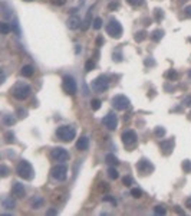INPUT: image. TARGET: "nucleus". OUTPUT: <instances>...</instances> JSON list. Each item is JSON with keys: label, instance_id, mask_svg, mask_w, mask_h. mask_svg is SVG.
I'll use <instances>...</instances> for the list:
<instances>
[{"label": "nucleus", "instance_id": "3c124183", "mask_svg": "<svg viewBox=\"0 0 191 216\" xmlns=\"http://www.w3.org/2000/svg\"><path fill=\"white\" fill-rule=\"evenodd\" d=\"M116 7H118L116 3H111V5H109V9H116Z\"/></svg>", "mask_w": 191, "mask_h": 216}, {"label": "nucleus", "instance_id": "79ce46f5", "mask_svg": "<svg viewBox=\"0 0 191 216\" xmlns=\"http://www.w3.org/2000/svg\"><path fill=\"white\" fill-rule=\"evenodd\" d=\"M104 200H105V202H111L112 205H116V200L114 199V197H111V196H104Z\"/></svg>", "mask_w": 191, "mask_h": 216}, {"label": "nucleus", "instance_id": "9b49d317", "mask_svg": "<svg viewBox=\"0 0 191 216\" xmlns=\"http://www.w3.org/2000/svg\"><path fill=\"white\" fill-rule=\"evenodd\" d=\"M50 156H52V159L55 161H66L69 159V153H68L63 147H56V148L52 150Z\"/></svg>", "mask_w": 191, "mask_h": 216}, {"label": "nucleus", "instance_id": "a878e982", "mask_svg": "<svg viewBox=\"0 0 191 216\" xmlns=\"http://www.w3.org/2000/svg\"><path fill=\"white\" fill-rule=\"evenodd\" d=\"M145 38H147V33L144 32V30H141V32H136V33H135V40H136V42H142Z\"/></svg>", "mask_w": 191, "mask_h": 216}, {"label": "nucleus", "instance_id": "c85d7f7f", "mask_svg": "<svg viewBox=\"0 0 191 216\" xmlns=\"http://www.w3.org/2000/svg\"><path fill=\"white\" fill-rule=\"evenodd\" d=\"M5 137H6V143H13L15 141V134L12 131H7L5 134Z\"/></svg>", "mask_w": 191, "mask_h": 216}, {"label": "nucleus", "instance_id": "6ab92c4d", "mask_svg": "<svg viewBox=\"0 0 191 216\" xmlns=\"http://www.w3.org/2000/svg\"><path fill=\"white\" fill-rule=\"evenodd\" d=\"M2 205H3L5 209H13V207L16 206V202H15V199H12V197H5L3 202H2Z\"/></svg>", "mask_w": 191, "mask_h": 216}, {"label": "nucleus", "instance_id": "864d4df0", "mask_svg": "<svg viewBox=\"0 0 191 216\" xmlns=\"http://www.w3.org/2000/svg\"><path fill=\"white\" fill-rule=\"evenodd\" d=\"M25 2H32V0H25Z\"/></svg>", "mask_w": 191, "mask_h": 216}, {"label": "nucleus", "instance_id": "603ef678", "mask_svg": "<svg viewBox=\"0 0 191 216\" xmlns=\"http://www.w3.org/2000/svg\"><path fill=\"white\" fill-rule=\"evenodd\" d=\"M188 76H190V78H191V69H190V72H188Z\"/></svg>", "mask_w": 191, "mask_h": 216}, {"label": "nucleus", "instance_id": "7c9ffc66", "mask_svg": "<svg viewBox=\"0 0 191 216\" xmlns=\"http://www.w3.org/2000/svg\"><path fill=\"white\" fill-rule=\"evenodd\" d=\"M94 68H95V62H94L92 59H89V60H88V62L85 64V69L89 72V71H92Z\"/></svg>", "mask_w": 191, "mask_h": 216}, {"label": "nucleus", "instance_id": "c756f323", "mask_svg": "<svg viewBox=\"0 0 191 216\" xmlns=\"http://www.w3.org/2000/svg\"><path fill=\"white\" fill-rule=\"evenodd\" d=\"M154 213H155V215H165L167 211L162 206H155L154 207Z\"/></svg>", "mask_w": 191, "mask_h": 216}, {"label": "nucleus", "instance_id": "c03bdc74", "mask_svg": "<svg viewBox=\"0 0 191 216\" xmlns=\"http://www.w3.org/2000/svg\"><path fill=\"white\" fill-rule=\"evenodd\" d=\"M184 12H186V15L188 16V17H191V6H187L186 9H184Z\"/></svg>", "mask_w": 191, "mask_h": 216}, {"label": "nucleus", "instance_id": "f03ea898", "mask_svg": "<svg viewBox=\"0 0 191 216\" xmlns=\"http://www.w3.org/2000/svg\"><path fill=\"white\" fill-rule=\"evenodd\" d=\"M16 173L19 174V177L25 179V180H32V179H33V174H35L32 164L26 160H22L19 164H17V167H16Z\"/></svg>", "mask_w": 191, "mask_h": 216}, {"label": "nucleus", "instance_id": "72a5a7b5", "mask_svg": "<svg viewBox=\"0 0 191 216\" xmlns=\"http://www.w3.org/2000/svg\"><path fill=\"white\" fill-rule=\"evenodd\" d=\"M165 134V128H162V127H157L155 128V136L157 137H162Z\"/></svg>", "mask_w": 191, "mask_h": 216}, {"label": "nucleus", "instance_id": "393cba45", "mask_svg": "<svg viewBox=\"0 0 191 216\" xmlns=\"http://www.w3.org/2000/svg\"><path fill=\"white\" fill-rule=\"evenodd\" d=\"M181 167H182L184 173H191V161L190 160H184L182 164H181Z\"/></svg>", "mask_w": 191, "mask_h": 216}, {"label": "nucleus", "instance_id": "a18cd8bd", "mask_svg": "<svg viewBox=\"0 0 191 216\" xmlns=\"http://www.w3.org/2000/svg\"><path fill=\"white\" fill-rule=\"evenodd\" d=\"M155 15H157V19H158V20L162 19V16H164V15H162V12H161V10H158V9L155 10Z\"/></svg>", "mask_w": 191, "mask_h": 216}, {"label": "nucleus", "instance_id": "9d476101", "mask_svg": "<svg viewBox=\"0 0 191 216\" xmlns=\"http://www.w3.org/2000/svg\"><path fill=\"white\" fill-rule=\"evenodd\" d=\"M122 143L126 147H134L136 144V134L134 130H126L122 133Z\"/></svg>", "mask_w": 191, "mask_h": 216}, {"label": "nucleus", "instance_id": "f8f14e48", "mask_svg": "<svg viewBox=\"0 0 191 216\" xmlns=\"http://www.w3.org/2000/svg\"><path fill=\"white\" fill-rule=\"evenodd\" d=\"M102 124H104L108 130H115L116 127H118V118H116L115 114L109 112V114H106V115L102 118Z\"/></svg>", "mask_w": 191, "mask_h": 216}, {"label": "nucleus", "instance_id": "58836bf2", "mask_svg": "<svg viewBox=\"0 0 191 216\" xmlns=\"http://www.w3.org/2000/svg\"><path fill=\"white\" fill-rule=\"evenodd\" d=\"M52 2V5H55V6H63L66 3V0H50Z\"/></svg>", "mask_w": 191, "mask_h": 216}, {"label": "nucleus", "instance_id": "49530a36", "mask_svg": "<svg viewBox=\"0 0 191 216\" xmlns=\"http://www.w3.org/2000/svg\"><path fill=\"white\" fill-rule=\"evenodd\" d=\"M186 207H188V209L191 211V196L187 197V200H186Z\"/></svg>", "mask_w": 191, "mask_h": 216}, {"label": "nucleus", "instance_id": "473e14b6", "mask_svg": "<svg viewBox=\"0 0 191 216\" xmlns=\"http://www.w3.org/2000/svg\"><path fill=\"white\" fill-rule=\"evenodd\" d=\"M90 12H92V10L88 12V15H86V17H85V22H83V26H82L83 29H88V26H89V23H90Z\"/></svg>", "mask_w": 191, "mask_h": 216}, {"label": "nucleus", "instance_id": "37998d69", "mask_svg": "<svg viewBox=\"0 0 191 216\" xmlns=\"http://www.w3.org/2000/svg\"><path fill=\"white\" fill-rule=\"evenodd\" d=\"M184 105L191 107V97H187V98H184Z\"/></svg>", "mask_w": 191, "mask_h": 216}, {"label": "nucleus", "instance_id": "a211bd4d", "mask_svg": "<svg viewBox=\"0 0 191 216\" xmlns=\"http://www.w3.org/2000/svg\"><path fill=\"white\" fill-rule=\"evenodd\" d=\"M43 197H40V196H35L32 200H30V206L33 207V209H40V207L43 206Z\"/></svg>", "mask_w": 191, "mask_h": 216}, {"label": "nucleus", "instance_id": "dca6fc26", "mask_svg": "<svg viewBox=\"0 0 191 216\" xmlns=\"http://www.w3.org/2000/svg\"><path fill=\"white\" fill-rule=\"evenodd\" d=\"M66 25H68V27H69V29H78V27L80 26V19L78 17V16H72V17H69V19H68Z\"/></svg>", "mask_w": 191, "mask_h": 216}, {"label": "nucleus", "instance_id": "4be33fe9", "mask_svg": "<svg viewBox=\"0 0 191 216\" xmlns=\"http://www.w3.org/2000/svg\"><path fill=\"white\" fill-rule=\"evenodd\" d=\"M108 176H109V179H112V180H116V179L119 177V173H118V170H116L114 166H111L109 169H108Z\"/></svg>", "mask_w": 191, "mask_h": 216}, {"label": "nucleus", "instance_id": "4468645a", "mask_svg": "<svg viewBox=\"0 0 191 216\" xmlns=\"http://www.w3.org/2000/svg\"><path fill=\"white\" fill-rule=\"evenodd\" d=\"M12 193H13V196H16V197H25L26 196L25 186H23L22 183H15L13 187H12Z\"/></svg>", "mask_w": 191, "mask_h": 216}, {"label": "nucleus", "instance_id": "bb28decb", "mask_svg": "<svg viewBox=\"0 0 191 216\" xmlns=\"http://www.w3.org/2000/svg\"><path fill=\"white\" fill-rule=\"evenodd\" d=\"M90 108H92L94 111L99 110L101 108V100H92L90 101Z\"/></svg>", "mask_w": 191, "mask_h": 216}, {"label": "nucleus", "instance_id": "7ed1b4c3", "mask_svg": "<svg viewBox=\"0 0 191 216\" xmlns=\"http://www.w3.org/2000/svg\"><path fill=\"white\" fill-rule=\"evenodd\" d=\"M12 92H13V97H15L16 100L23 101V100H26V98L30 95L32 90H30V86L27 85V84L20 82V84L15 85V88H13V91H12Z\"/></svg>", "mask_w": 191, "mask_h": 216}, {"label": "nucleus", "instance_id": "f704fd0d", "mask_svg": "<svg viewBox=\"0 0 191 216\" xmlns=\"http://www.w3.org/2000/svg\"><path fill=\"white\" fill-rule=\"evenodd\" d=\"M177 76H178V74H177L175 71H168L167 72V78L168 79H177Z\"/></svg>", "mask_w": 191, "mask_h": 216}, {"label": "nucleus", "instance_id": "423d86ee", "mask_svg": "<svg viewBox=\"0 0 191 216\" xmlns=\"http://www.w3.org/2000/svg\"><path fill=\"white\" fill-rule=\"evenodd\" d=\"M62 86H63V91H65L66 94H70V95L76 94V91H78L76 81L73 79V76H70V75H65V76H63Z\"/></svg>", "mask_w": 191, "mask_h": 216}, {"label": "nucleus", "instance_id": "2f4dec72", "mask_svg": "<svg viewBox=\"0 0 191 216\" xmlns=\"http://www.w3.org/2000/svg\"><path fill=\"white\" fill-rule=\"evenodd\" d=\"M101 27H102V19H101V17H96L95 20H94V29H101Z\"/></svg>", "mask_w": 191, "mask_h": 216}, {"label": "nucleus", "instance_id": "6e6552de", "mask_svg": "<svg viewBox=\"0 0 191 216\" xmlns=\"http://www.w3.org/2000/svg\"><path fill=\"white\" fill-rule=\"evenodd\" d=\"M50 176L58 181H63L68 176V167L65 164H58L50 170Z\"/></svg>", "mask_w": 191, "mask_h": 216}, {"label": "nucleus", "instance_id": "1a4fd4ad", "mask_svg": "<svg viewBox=\"0 0 191 216\" xmlns=\"http://www.w3.org/2000/svg\"><path fill=\"white\" fill-rule=\"evenodd\" d=\"M112 107L118 111H124L129 107V100L125 95H115L112 98Z\"/></svg>", "mask_w": 191, "mask_h": 216}, {"label": "nucleus", "instance_id": "8fccbe9b", "mask_svg": "<svg viewBox=\"0 0 191 216\" xmlns=\"http://www.w3.org/2000/svg\"><path fill=\"white\" fill-rule=\"evenodd\" d=\"M46 213H48V215H55V213H56V209H49V211L46 212Z\"/></svg>", "mask_w": 191, "mask_h": 216}, {"label": "nucleus", "instance_id": "2eb2a0df", "mask_svg": "<svg viewBox=\"0 0 191 216\" xmlns=\"http://www.w3.org/2000/svg\"><path fill=\"white\" fill-rule=\"evenodd\" d=\"M76 148L80 151H86L89 148V138L88 137H80L79 140L76 141Z\"/></svg>", "mask_w": 191, "mask_h": 216}, {"label": "nucleus", "instance_id": "20e7f679", "mask_svg": "<svg viewBox=\"0 0 191 216\" xmlns=\"http://www.w3.org/2000/svg\"><path fill=\"white\" fill-rule=\"evenodd\" d=\"M108 86H109V78L106 75H99L90 84V88L95 92H104V91L108 90Z\"/></svg>", "mask_w": 191, "mask_h": 216}, {"label": "nucleus", "instance_id": "09e8293b", "mask_svg": "<svg viewBox=\"0 0 191 216\" xmlns=\"http://www.w3.org/2000/svg\"><path fill=\"white\" fill-rule=\"evenodd\" d=\"M101 185H102V186H101V189H102V190H108V189H109L106 183H101Z\"/></svg>", "mask_w": 191, "mask_h": 216}, {"label": "nucleus", "instance_id": "a19ab883", "mask_svg": "<svg viewBox=\"0 0 191 216\" xmlns=\"http://www.w3.org/2000/svg\"><path fill=\"white\" fill-rule=\"evenodd\" d=\"M17 114H19L20 118H23V117L27 115V111H26V110H22V108H19V110H17Z\"/></svg>", "mask_w": 191, "mask_h": 216}, {"label": "nucleus", "instance_id": "ddd939ff", "mask_svg": "<svg viewBox=\"0 0 191 216\" xmlns=\"http://www.w3.org/2000/svg\"><path fill=\"white\" fill-rule=\"evenodd\" d=\"M160 148L161 151L165 154V156H168V154H171L172 153V148H174V140H164L160 143Z\"/></svg>", "mask_w": 191, "mask_h": 216}, {"label": "nucleus", "instance_id": "e433bc0d", "mask_svg": "<svg viewBox=\"0 0 191 216\" xmlns=\"http://www.w3.org/2000/svg\"><path fill=\"white\" fill-rule=\"evenodd\" d=\"M122 181H124V185H125V186H131V185H132V181H134V180H132V177H131V176H125V177H124V180H122Z\"/></svg>", "mask_w": 191, "mask_h": 216}, {"label": "nucleus", "instance_id": "5701e85b", "mask_svg": "<svg viewBox=\"0 0 191 216\" xmlns=\"http://www.w3.org/2000/svg\"><path fill=\"white\" fill-rule=\"evenodd\" d=\"M164 36V30H161V29H157L152 32V35H151V39L152 40H155V42H158V40H161V38Z\"/></svg>", "mask_w": 191, "mask_h": 216}, {"label": "nucleus", "instance_id": "0eeeda50", "mask_svg": "<svg viewBox=\"0 0 191 216\" xmlns=\"http://www.w3.org/2000/svg\"><path fill=\"white\" fill-rule=\"evenodd\" d=\"M135 169L138 173L142 174V176H147V174H150V173L154 171V164H152L150 160H147V159H141L135 164Z\"/></svg>", "mask_w": 191, "mask_h": 216}, {"label": "nucleus", "instance_id": "ea45409f", "mask_svg": "<svg viewBox=\"0 0 191 216\" xmlns=\"http://www.w3.org/2000/svg\"><path fill=\"white\" fill-rule=\"evenodd\" d=\"M129 5H132V6H140V5H142V0H126Z\"/></svg>", "mask_w": 191, "mask_h": 216}, {"label": "nucleus", "instance_id": "f257e3e1", "mask_svg": "<svg viewBox=\"0 0 191 216\" xmlns=\"http://www.w3.org/2000/svg\"><path fill=\"white\" fill-rule=\"evenodd\" d=\"M56 137L63 143H69L76 137V130L72 126H60L56 130Z\"/></svg>", "mask_w": 191, "mask_h": 216}, {"label": "nucleus", "instance_id": "39448f33", "mask_svg": "<svg viewBox=\"0 0 191 216\" xmlns=\"http://www.w3.org/2000/svg\"><path fill=\"white\" fill-rule=\"evenodd\" d=\"M106 33L111 36V38H115V39H119L122 36V26L118 20L111 19L109 23L106 25Z\"/></svg>", "mask_w": 191, "mask_h": 216}, {"label": "nucleus", "instance_id": "f3484780", "mask_svg": "<svg viewBox=\"0 0 191 216\" xmlns=\"http://www.w3.org/2000/svg\"><path fill=\"white\" fill-rule=\"evenodd\" d=\"M20 74L25 76V78H30V76L35 74V68L32 65H25L23 68H22V71H20Z\"/></svg>", "mask_w": 191, "mask_h": 216}, {"label": "nucleus", "instance_id": "cd10ccee", "mask_svg": "<svg viewBox=\"0 0 191 216\" xmlns=\"http://www.w3.org/2000/svg\"><path fill=\"white\" fill-rule=\"evenodd\" d=\"M131 195H132V197H135V199H138V197H141L142 196V190H141V189H132V190H131Z\"/></svg>", "mask_w": 191, "mask_h": 216}, {"label": "nucleus", "instance_id": "de8ad7c7", "mask_svg": "<svg viewBox=\"0 0 191 216\" xmlns=\"http://www.w3.org/2000/svg\"><path fill=\"white\" fill-rule=\"evenodd\" d=\"M102 43H104V39H102V38H98V39H96V45L101 46Z\"/></svg>", "mask_w": 191, "mask_h": 216}, {"label": "nucleus", "instance_id": "aec40b11", "mask_svg": "<svg viewBox=\"0 0 191 216\" xmlns=\"http://www.w3.org/2000/svg\"><path fill=\"white\" fill-rule=\"evenodd\" d=\"M2 120H3V124H5V126H7V127L13 126V124L16 123V118L13 115H10V114H5Z\"/></svg>", "mask_w": 191, "mask_h": 216}, {"label": "nucleus", "instance_id": "412c9836", "mask_svg": "<svg viewBox=\"0 0 191 216\" xmlns=\"http://www.w3.org/2000/svg\"><path fill=\"white\" fill-rule=\"evenodd\" d=\"M105 161H106V164H109V166H118V159H116L114 154H106V157H105Z\"/></svg>", "mask_w": 191, "mask_h": 216}, {"label": "nucleus", "instance_id": "c9c22d12", "mask_svg": "<svg viewBox=\"0 0 191 216\" xmlns=\"http://www.w3.org/2000/svg\"><path fill=\"white\" fill-rule=\"evenodd\" d=\"M0 173H2V176L3 177H6L7 174H9V169H7L5 164H2V166H0Z\"/></svg>", "mask_w": 191, "mask_h": 216}, {"label": "nucleus", "instance_id": "b1692460", "mask_svg": "<svg viewBox=\"0 0 191 216\" xmlns=\"http://www.w3.org/2000/svg\"><path fill=\"white\" fill-rule=\"evenodd\" d=\"M10 30H12V27H10L6 22H3V23H0V32H2V35H7Z\"/></svg>", "mask_w": 191, "mask_h": 216}, {"label": "nucleus", "instance_id": "4c0bfd02", "mask_svg": "<svg viewBox=\"0 0 191 216\" xmlns=\"http://www.w3.org/2000/svg\"><path fill=\"white\" fill-rule=\"evenodd\" d=\"M2 9H3V16H5V17H10V16H12V13H9L10 10L6 9V5H5V3L2 5Z\"/></svg>", "mask_w": 191, "mask_h": 216}]
</instances>
